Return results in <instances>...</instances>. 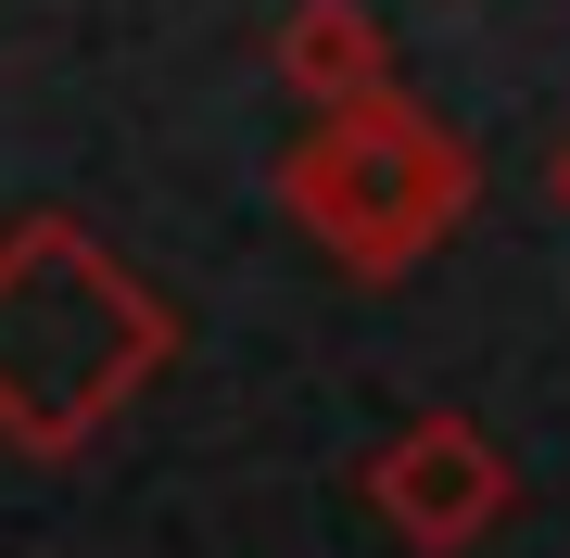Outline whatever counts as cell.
<instances>
[{"instance_id": "obj_1", "label": "cell", "mask_w": 570, "mask_h": 558, "mask_svg": "<svg viewBox=\"0 0 570 558\" xmlns=\"http://www.w3.org/2000/svg\"><path fill=\"white\" fill-rule=\"evenodd\" d=\"M140 355H153V305H127L77 228H26L0 254V419L26 444L89 432Z\"/></svg>"}]
</instances>
